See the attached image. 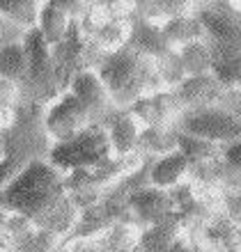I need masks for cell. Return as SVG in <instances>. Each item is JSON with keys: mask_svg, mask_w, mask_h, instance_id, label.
Masks as SVG:
<instances>
[{"mask_svg": "<svg viewBox=\"0 0 241 252\" xmlns=\"http://www.w3.org/2000/svg\"><path fill=\"white\" fill-rule=\"evenodd\" d=\"M154 73H156V78H159L161 87H163V92H172L174 87L186 78L184 66H181V62L174 51H170V53H166L163 58L154 60Z\"/></svg>", "mask_w": 241, "mask_h": 252, "instance_id": "29", "label": "cell"}, {"mask_svg": "<svg viewBox=\"0 0 241 252\" xmlns=\"http://www.w3.org/2000/svg\"><path fill=\"white\" fill-rule=\"evenodd\" d=\"M127 113L131 115V120L136 124L140 126V131L154 128V126H170L172 128L174 120L179 117L170 92H156V94L140 96L136 103H131L127 108Z\"/></svg>", "mask_w": 241, "mask_h": 252, "instance_id": "14", "label": "cell"}, {"mask_svg": "<svg viewBox=\"0 0 241 252\" xmlns=\"http://www.w3.org/2000/svg\"><path fill=\"white\" fill-rule=\"evenodd\" d=\"M26 73H28V55L23 39L0 48V80H9V83H16L19 87H23Z\"/></svg>", "mask_w": 241, "mask_h": 252, "instance_id": "25", "label": "cell"}, {"mask_svg": "<svg viewBox=\"0 0 241 252\" xmlns=\"http://www.w3.org/2000/svg\"><path fill=\"white\" fill-rule=\"evenodd\" d=\"M129 19H131V16H110V19L103 21V23L97 26L94 30L83 32V37L90 41V46H92L99 55L117 53L122 48H127Z\"/></svg>", "mask_w": 241, "mask_h": 252, "instance_id": "16", "label": "cell"}, {"mask_svg": "<svg viewBox=\"0 0 241 252\" xmlns=\"http://www.w3.org/2000/svg\"><path fill=\"white\" fill-rule=\"evenodd\" d=\"M188 181V160L177 149L149 163V186L159 190H172Z\"/></svg>", "mask_w": 241, "mask_h": 252, "instance_id": "18", "label": "cell"}, {"mask_svg": "<svg viewBox=\"0 0 241 252\" xmlns=\"http://www.w3.org/2000/svg\"><path fill=\"white\" fill-rule=\"evenodd\" d=\"M193 14L205 30L211 73L225 90L241 85V16L230 9L228 0L193 2Z\"/></svg>", "mask_w": 241, "mask_h": 252, "instance_id": "2", "label": "cell"}, {"mask_svg": "<svg viewBox=\"0 0 241 252\" xmlns=\"http://www.w3.org/2000/svg\"><path fill=\"white\" fill-rule=\"evenodd\" d=\"M110 158H115V156L110 154V147H108L106 131L99 126H90L87 131L76 135L74 140L51 145V152L46 156V160L60 174L87 170V167L101 165Z\"/></svg>", "mask_w": 241, "mask_h": 252, "instance_id": "6", "label": "cell"}, {"mask_svg": "<svg viewBox=\"0 0 241 252\" xmlns=\"http://www.w3.org/2000/svg\"><path fill=\"white\" fill-rule=\"evenodd\" d=\"M94 73L103 83L117 110H127L140 96L163 92L154 73V62L134 53L131 48L101 55L94 66Z\"/></svg>", "mask_w": 241, "mask_h": 252, "instance_id": "3", "label": "cell"}, {"mask_svg": "<svg viewBox=\"0 0 241 252\" xmlns=\"http://www.w3.org/2000/svg\"><path fill=\"white\" fill-rule=\"evenodd\" d=\"M225 87L218 83L214 73H205V76H193V78H184L179 85L174 87L170 96L177 108V113H188V110H200V108L218 106Z\"/></svg>", "mask_w": 241, "mask_h": 252, "instance_id": "12", "label": "cell"}, {"mask_svg": "<svg viewBox=\"0 0 241 252\" xmlns=\"http://www.w3.org/2000/svg\"><path fill=\"white\" fill-rule=\"evenodd\" d=\"M26 37L23 32H19L16 28H12L2 16H0V48L7 46V44H14V41H21Z\"/></svg>", "mask_w": 241, "mask_h": 252, "instance_id": "31", "label": "cell"}, {"mask_svg": "<svg viewBox=\"0 0 241 252\" xmlns=\"http://www.w3.org/2000/svg\"><path fill=\"white\" fill-rule=\"evenodd\" d=\"M221 160L232 172H237L241 177V140L239 142H232L228 147H221Z\"/></svg>", "mask_w": 241, "mask_h": 252, "instance_id": "30", "label": "cell"}, {"mask_svg": "<svg viewBox=\"0 0 241 252\" xmlns=\"http://www.w3.org/2000/svg\"><path fill=\"white\" fill-rule=\"evenodd\" d=\"M193 12L191 0H136L134 14L142 21H149L154 26H163L166 21Z\"/></svg>", "mask_w": 241, "mask_h": 252, "instance_id": "22", "label": "cell"}, {"mask_svg": "<svg viewBox=\"0 0 241 252\" xmlns=\"http://www.w3.org/2000/svg\"><path fill=\"white\" fill-rule=\"evenodd\" d=\"M39 12L41 2L37 0H0V16L23 34L37 30Z\"/></svg>", "mask_w": 241, "mask_h": 252, "instance_id": "24", "label": "cell"}, {"mask_svg": "<svg viewBox=\"0 0 241 252\" xmlns=\"http://www.w3.org/2000/svg\"><path fill=\"white\" fill-rule=\"evenodd\" d=\"M5 154V131H0V158Z\"/></svg>", "mask_w": 241, "mask_h": 252, "instance_id": "32", "label": "cell"}, {"mask_svg": "<svg viewBox=\"0 0 241 252\" xmlns=\"http://www.w3.org/2000/svg\"><path fill=\"white\" fill-rule=\"evenodd\" d=\"M172 128L184 135L207 140L216 147H228L241 140V117L228 113L221 106H209L200 110L181 113L174 120Z\"/></svg>", "mask_w": 241, "mask_h": 252, "instance_id": "7", "label": "cell"}, {"mask_svg": "<svg viewBox=\"0 0 241 252\" xmlns=\"http://www.w3.org/2000/svg\"><path fill=\"white\" fill-rule=\"evenodd\" d=\"M23 46L28 55V73L26 83L21 87V96L23 103H33V106L46 108L60 96V87L55 80V69L51 60V48L44 44L37 30L28 32L23 37Z\"/></svg>", "mask_w": 241, "mask_h": 252, "instance_id": "5", "label": "cell"}, {"mask_svg": "<svg viewBox=\"0 0 241 252\" xmlns=\"http://www.w3.org/2000/svg\"><path fill=\"white\" fill-rule=\"evenodd\" d=\"M60 239L41 232L16 213L0 211V252H53Z\"/></svg>", "mask_w": 241, "mask_h": 252, "instance_id": "10", "label": "cell"}, {"mask_svg": "<svg viewBox=\"0 0 241 252\" xmlns=\"http://www.w3.org/2000/svg\"><path fill=\"white\" fill-rule=\"evenodd\" d=\"M90 126H92V122L87 117L85 108L69 92H62L53 103H48L44 108V131L53 145L74 140Z\"/></svg>", "mask_w": 241, "mask_h": 252, "instance_id": "9", "label": "cell"}, {"mask_svg": "<svg viewBox=\"0 0 241 252\" xmlns=\"http://www.w3.org/2000/svg\"><path fill=\"white\" fill-rule=\"evenodd\" d=\"M225 252H239V250H237V248H232V250H225Z\"/></svg>", "mask_w": 241, "mask_h": 252, "instance_id": "33", "label": "cell"}, {"mask_svg": "<svg viewBox=\"0 0 241 252\" xmlns=\"http://www.w3.org/2000/svg\"><path fill=\"white\" fill-rule=\"evenodd\" d=\"M177 152L188 160V167H193V165H202V163L218 158L221 156V147L211 145L207 140L193 138V135L177 133Z\"/></svg>", "mask_w": 241, "mask_h": 252, "instance_id": "26", "label": "cell"}, {"mask_svg": "<svg viewBox=\"0 0 241 252\" xmlns=\"http://www.w3.org/2000/svg\"><path fill=\"white\" fill-rule=\"evenodd\" d=\"M127 48H131L134 53L147 58V60H159L166 53H170V46L163 39L161 26H154L149 21L138 19L136 14H131L129 19V41Z\"/></svg>", "mask_w": 241, "mask_h": 252, "instance_id": "15", "label": "cell"}, {"mask_svg": "<svg viewBox=\"0 0 241 252\" xmlns=\"http://www.w3.org/2000/svg\"><path fill=\"white\" fill-rule=\"evenodd\" d=\"M174 53H177L181 66H184L186 78L211 73V60H209V51H207V46H205V41L186 44V46H181L179 51H174Z\"/></svg>", "mask_w": 241, "mask_h": 252, "instance_id": "27", "label": "cell"}, {"mask_svg": "<svg viewBox=\"0 0 241 252\" xmlns=\"http://www.w3.org/2000/svg\"><path fill=\"white\" fill-rule=\"evenodd\" d=\"M108 138V147L115 158H129L136 156V147H138V138H140V126L131 120V115L127 110H120L113 120L108 122L103 128Z\"/></svg>", "mask_w": 241, "mask_h": 252, "instance_id": "17", "label": "cell"}, {"mask_svg": "<svg viewBox=\"0 0 241 252\" xmlns=\"http://www.w3.org/2000/svg\"><path fill=\"white\" fill-rule=\"evenodd\" d=\"M0 211L16 213L41 232L55 239H65L78 220V209L65 188L60 174L46 158L34 160L0 190Z\"/></svg>", "mask_w": 241, "mask_h": 252, "instance_id": "1", "label": "cell"}, {"mask_svg": "<svg viewBox=\"0 0 241 252\" xmlns=\"http://www.w3.org/2000/svg\"><path fill=\"white\" fill-rule=\"evenodd\" d=\"M21 103V87L9 80H0V131H9L14 126Z\"/></svg>", "mask_w": 241, "mask_h": 252, "instance_id": "28", "label": "cell"}, {"mask_svg": "<svg viewBox=\"0 0 241 252\" xmlns=\"http://www.w3.org/2000/svg\"><path fill=\"white\" fill-rule=\"evenodd\" d=\"M51 140L44 131V108L21 103L16 122L5 131V154L0 158V190L7 188L30 163L46 158Z\"/></svg>", "mask_w": 241, "mask_h": 252, "instance_id": "4", "label": "cell"}, {"mask_svg": "<svg viewBox=\"0 0 241 252\" xmlns=\"http://www.w3.org/2000/svg\"><path fill=\"white\" fill-rule=\"evenodd\" d=\"M101 55L90 46V41L83 37L78 23H71L67 37L51 46V60H53V69H55V80L60 92H67L69 83L85 69H94L99 62Z\"/></svg>", "mask_w": 241, "mask_h": 252, "instance_id": "8", "label": "cell"}, {"mask_svg": "<svg viewBox=\"0 0 241 252\" xmlns=\"http://www.w3.org/2000/svg\"><path fill=\"white\" fill-rule=\"evenodd\" d=\"M181 232H184V222L177 213L161 220V222L142 227L140 234H138L136 252H163L179 239Z\"/></svg>", "mask_w": 241, "mask_h": 252, "instance_id": "19", "label": "cell"}, {"mask_svg": "<svg viewBox=\"0 0 241 252\" xmlns=\"http://www.w3.org/2000/svg\"><path fill=\"white\" fill-rule=\"evenodd\" d=\"M69 94H74L78 103L85 108L87 117L92 122V126H99V128H106L108 122L113 120L115 115L120 113L115 108L113 99L108 96L106 87L99 80V76L94 73V69H85L80 71L71 83H69Z\"/></svg>", "mask_w": 241, "mask_h": 252, "instance_id": "11", "label": "cell"}, {"mask_svg": "<svg viewBox=\"0 0 241 252\" xmlns=\"http://www.w3.org/2000/svg\"><path fill=\"white\" fill-rule=\"evenodd\" d=\"M177 149V131L170 126H154V128H145L140 131L138 147H136V156L140 158H161L166 154Z\"/></svg>", "mask_w": 241, "mask_h": 252, "instance_id": "23", "label": "cell"}, {"mask_svg": "<svg viewBox=\"0 0 241 252\" xmlns=\"http://www.w3.org/2000/svg\"><path fill=\"white\" fill-rule=\"evenodd\" d=\"M161 32H163V39L170 46V51H179L181 46L193 44V41H205V30L193 12L166 21L161 26Z\"/></svg>", "mask_w": 241, "mask_h": 252, "instance_id": "20", "label": "cell"}, {"mask_svg": "<svg viewBox=\"0 0 241 252\" xmlns=\"http://www.w3.org/2000/svg\"><path fill=\"white\" fill-rule=\"evenodd\" d=\"M71 23H74V21L62 12L55 0H44V2H41L39 21H37V32H39V37L44 39V44H46L48 48L55 46V44H60V41L67 37Z\"/></svg>", "mask_w": 241, "mask_h": 252, "instance_id": "21", "label": "cell"}, {"mask_svg": "<svg viewBox=\"0 0 241 252\" xmlns=\"http://www.w3.org/2000/svg\"><path fill=\"white\" fill-rule=\"evenodd\" d=\"M170 216H174V202L170 190L145 186L127 197V218L134 220L140 229L147 225H154V222H161Z\"/></svg>", "mask_w": 241, "mask_h": 252, "instance_id": "13", "label": "cell"}]
</instances>
